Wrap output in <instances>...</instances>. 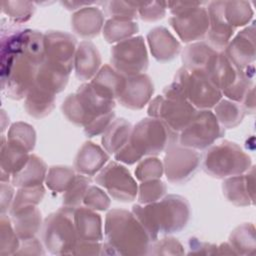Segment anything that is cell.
I'll return each instance as SVG.
<instances>
[{
	"label": "cell",
	"mask_w": 256,
	"mask_h": 256,
	"mask_svg": "<svg viewBox=\"0 0 256 256\" xmlns=\"http://www.w3.org/2000/svg\"><path fill=\"white\" fill-rule=\"evenodd\" d=\"M130 136L115 155L116 159L128 164H133L145 154H159L177 140L176 131L158 119H143Z\"/></svg>",
	"instance_id": "obj_1"
},
{
	"label": "cell",
	"mask_w": 256,
	"mask_h": 256,
	"mask_svg": "<svg viewBox=\"0 0 256 256\" xmlns=\"http://www.w3.org/2000/svg\"><path fill=\"white\" fill-rule=\"evenodd\" d=\"M133 213L153 240L160 231L173 233L181 230L189 218V205L184 198L170 195L157 204L146 207L135 205Z\"/></svg>",
	"instance_id": "obj_2"
},
{
	"label": "cell",
	"mask_w": 256,
	"mask_h": 256,
	"mask_svg": "<svg viewBox=\"0 0 256 256\" xmlns=\"http://www.w3.org/2000/svg\"><path fill=\"white\" fill-rule=\"evenodd\" d=\"M108 248L120 254H145L149 236L134 214L125 210H112L106 218Z\"/></svg>",
	"instance_id": "obj_3"
},
{
	"label": "cell",
	"mask_w": 256,
	"mask_h": 256,
	"mask_svg": "<svg viewBox=\"0 0 256 256\" xmlns=\"http://www.w3.org/2000/svg\"><path fill=\"white\" fill-rule=\"evenodd\" d=\"M73 220L74 209L69 207L51 214L46 219L44 241L51 252L62 254L75 248L77 232Z\"/></svg>",
	"instance_id": "obj_4"
},
{
	"label": "cell",
	"mask_w": 256,
	"mask_h": 256,
	"mask_svg": "<svg viewBox=\"0 0 256 256\" xmlns=\"http://www.w3.org/2000/svg\"><path fill=\"white\" fill-rule=\"evenodd\" d=\"M243 152L234 143L222 142L207 150L203 157V169L213 177H226L246 168Z\"/></svg>",
	"instance_id": "obj_5"
},
{
	"label": "cell",
	"mask_w": 256,
	"mask_h": 256,
	"mask_svg": "<svg viewBox=\"0 0 256 256\" xmlns=\"http://www.w3.org/2000/svg\"><path fill=\"white\" fill-rule=\"evenodd\" d=\"M176 79L184 88L186 97L197 107L210 108L221 97L219 88L205 72L180 69Z\"/></svg>",
	"instance_id": "obj_6"
},
{
	"label": "cell",
	"mask_w": 256,
	"mask_h": 256,
	"mask_svg": "<svg viewBox=\"0 0 256 256\" xmlns=\"http://www.w3.org/2000/svg\"><path fill=\"white\" fill-rule=\"evenodd\" d=\"M223 134L216 117L209 111H202L193 117L180 135L182 146L204 149Z\"/></svg>",
	"instance_id": "obj_7"
},
{
	"label": "cell",
	"mask_w": 256,
	"mask_h": 256,
	"mask_svg": "<svg viewBox=\"0 0 256 256\" xmlns=\"http://www.w3.org/2000/svg\"><path fill=\"white\" fill-rule=\"evenodd\" d=\"M111 61L115 68L128 76H133L145 71L148 58L142 37L124 40L111 51Z\"/></svg>",
	"instance_id": "obj_8"
},
{
	"label": "cell",
	"mask_w": 256,
	"mask_h": 256,
	"mask_svg": "<svg viewBox=\"0 0 256 256\" xmlns=\"http://www.w3.org/2000/svg\"><path fill=\"white\" fill-rule=\"evenodd\" d=\"M165 100L157 97L149 107V114L159 117L174 131L183 130L195 116L193 107L183 97L170 98Z\"/></svg>",
	"instance_id": "obj_9"
},
{
	"label": "cell",
	"mask_w": 256,
	"mask_h": 256,
	"mask_svg": "<svg viewBox=\"0 0 256 256\" xmlns=\"http://www.w3.org/2000/svg\"><path fill=\"white\" fill-rule=\"evenodd\" d=\"M181 4L183 7L172 10L175 13V16L170 19L172 27L185 42L202 38L209 26L206 10L201 7H193L196 3H191L188 8H186L187 3Z\"/></svg>",
	"instance_id": "obj_10"
},
{
	"label": "cell",
	"mask_w": 256,
	"mask_h": 256,
	"mask_svg": "<svg viewBox=\"0 0 256 256\" xmlns=\"http://www.w3.org/2000/svg\"><path fill=\"white\" fill-rule=\"evenodd\" d=\"M97 182L105 187L113 198L119 201H132L136 197L137 186L125 167L110 163L97 176Z\"/></svg>",
	"instance_id": "obj_11"
},
{
	"label": "cell",
	"mask_w": 256,
	"mask_h": 256,
	"mask_svg": "<svg viewBox=\"0 0 256 256\" xmlns=\"http://www.w3.org/2000/svg\"><path fill=\"white\" fill-rule=\"evenodd\" d=\"M200 156L196 151L169 146L165 156V170L169 181L182 183L188 180L199 165Z\"/></svg>",
	"instance_id": "obj_12"
},
{
	"label": "cell",
	"mask_w": 256,
	"mask_h": 256,
	"mask_svg": "<svg viewBox=\"0 0 256 256\" xmlns=\"http://www.w3.org/2000/svg\"><path fill=\"white\" fill-rule=\"evenodd\" d=\"M75 38L61 32H51L44 36L45 60L47 63L70 72L75 51Z\"/></svg>",
	"instance_id": "obj_13"
},
{
	"label": "cell",
	"mask_w": 256,
	"mask_h": 256,
	"mask_svg": "<svg viewBox=\"0 0 256 256\" xmlns=\"http://www.w3.org/2000/svg\"><path fill=\"white\" fill-rule=\"evenodd\" d=\"M153 93V84L146 75H133L124 78L118 99L122 105L131 109H140Z\"/></svg>",
	"instance_id": "obj_14"
},
{
	"label": "cell",
	"mask_w": 256,
	"mask_h": 256,
	"mask_svg": "<svg viewBox=\"0 0 256 256\" xmlns=\"http://www.w3.org/2000/svg\"><path fill=\"white\" fill-rule=\"evenodd\" d=\"M28 151L10 141L2 138L1 145V182H6L5 176L14 175L28 162Z\"/></svg>",
	"instance_id": "obj_15"
},
{
	"label": "cell",
	"mask_w": 256,
	"mask_h": 256,
	"mask_svg": "<svg viewBox=\"0 0 256 256\" xmlns=\"http://www.w3.org/2000/svg\"><path fill=\"white\" fill-rule=\"evenodd\" d=\"M74 222L79 241L93 243L102 239L101 234V218L98 214L79 207L74 209Z\"/></svg>",
	"instance_id": "obj_16"
},
{
	"label": "cell",
	"mask_w": 256,
	"mask_h": 256,
	"mask_svg": "<svg viewBox=\"0 0 256 256\" xmlns=\"http://www.w3.org/2000/svg\"><path fill=\"white\" fill-rule=\"evenodd\" d=\"M148 41L154 57L160 61L174 58L180 49L179 43L163 27H158L150 31Z\"/></svg>",
	"instance_id": "obj_17"
},
{
	"label": "cell",
	"mask_w": 256,
	"mask_h": 256,
	"mask_svg": "<svg viewBox=\"0 0 256 256\" xmlns=\"http://www.w3.org/2000/svg\"><path fill=\"white\" fill-rule=\"evenodd\" d=\"M14 230L22 240L30 239L37 232L40 226V213L33 206H26L16 211L10 212Z\"/></svg>",
	"instance_id": "obj_18"
},
{
	"label": "cell",
	"mask_w": 256,
	"mask_h": 256,
	"mask_svg": "<svg viewBox=\"0 0 256 256\" xmlns=\"http://www.w3.org/2000/svg\"><path fill=\"white\" fill-rule=\"evenodd\" d=\"M100 55L91 42H82L76 54V76L81 80L91 78L100 65Z\"/></svg>",
	"instance_id": "obj_19"
},
{
	"label": "cell",
	"mask_w": 256,
	"mask_h": 256,
	"mask_svg": "<svg viewBox=\"0 0 256 256\" xmlns=\"http://www.w3.org/2000/svg\"><path fill=\"white\" fill-rule=\"evenodd\" d=\"M107 160L108 156L104 151L93 143L88 142L79 151L75 160V167L79 172L93 175Z\"/></svg>",
	"instance_id": "obj_20"
},
{
	"label": "cell",
	"mask_w": 256,
	"mask_h": 256,
	"mask_svg": "<svg viewBox=\"0 0 256 256\" xmlns=\"http://www.w3.org/2000/svg\"><path fill=\"white\" fill-rule=\"evenodd\" d=\"M45 171L46 167L44 162L35 155H32L29 157L25 166L12 175V183L14 186L19 187L38 186L44 178Z\"/></svg>",
	"instance_id": "obj_21"
},
{
	"label": "cell",
	"mask_w": 256,
	"mask_h": 256,
	"mask_svg": "<svg viewBox=\"0 0 256 256\" xmlns=\"http://www.w3.org/2000/svg\"><path fill=\"white\" fill-rule=\"evenodd\" d=\"M216 52L203 43L188 46L183 52L182 61L186 70L205 72Z\"/></svg>",
	"instance_id": "obj_22"
},
{
	"label": "cell",
	"mask_w": 256,
	"mask_h": 256,
	"mask_svg": "<svg viewBox=\"0 0 256 256\" xmlns=\"http://www.w3.org/2000/svg\"><path fill=\"white\" fill-rule=\"evenodd\" d=\"M103 22V16L98 9L85 8L73 17V28L83 37H92L98 34Z\"/></svg>",
	"instance_id": "obj_23"
},
{
	"label": "cell",
	"mask_w": 256,
	"mask_h": 256,
	"mask_svg": "<svg viewBox=\"0 0 256 256\" xmlns=\"http://www.w3.org/2000/svg\"><path fill=\"white\" fill-rule=\"evenodd\" d=\"M131 127L124 119H118L107 127L102 143L110 153L118 152L129 140Z\"/></svg>",
	"instance_id": "obj_24"
},
{
	"label": "cell",
	"mask_w": 256,
	"mask_h": 256,
	"mask_svg": "<svg viewBox=\"0 0 256 256\" xmlns=\"http://www.w3.org/2000/svg\"><path fill=\"white\" fill-rule=\"evenodd\" d=\"M25 108L30 115L43 117L50 113L53 108L54 95L46 92L36 86H32L26 95Z\"/></svg>",
	"instance_id": "obj_25"
},
{
	"label": "cell",
	"mask_w": 256,
	"mask_h": 256,
	"mask_svg": "<svg viewBox=\"0 0 256 256\" xmlns=\"http://www.w3.org/2000/svg\"><path fill=\"white\" fill-rule=\"evenodd\" d=\"M138 26L124 19H110L104 27V36L108 42H115L122 40L126 37L137 32Z\"/></svg>",
	"instance_id": "obj_26"
},
{
	"label": "cell",
	"mask_w": 256,
	"mask_h": 256,
	"mask_svg": "<svg viewBox=\"0 0 256 256\" xmlns=\"http://www.w3.org/2000/svg\"><path fill=\"white\" fill-rule=\"evenodd\" d=\"M7 140L30 151L34 147L35 133L33 128L28 124L18 122L11 126L7 135Z\"/></svg>",
	"instance_id": "obj_27"
},
{
	"label": "cell",
	"mask_w": 256,
	"mask_h": 256,
	"mask_svg": "<svg viewBox=\"0 0 256 256\" xmlns=\"http://www.w3.org/2000/svg\"><path fill=\"white\" fill-rule=\"evenodd\" d=\"M43 195L44 189L41 185L33 187H22V189L18 191L13 200L10 212L16 211L26 206H33L34 204H37L39 201H41Z\"/></svg>",
	"instance_id": "obj_28"
},
{
	"label": "cell",
	"mask_w": 256,
	"mask_h": 256,
	"mask_svg": "<svg viewBox=\"0 0 256 256\" xmlns=\"http://www.w3.org/2000/svg\"><path fill=\"white\" fill-rule=\"evenodd\" d=\"M17 234L13 229L10 220L6 215L1 216V242H0V253L2 255L16 253L17 248H19V242Z\"/></svg>",
	"instance_id": "obj_29"
},
{
	"label": "cell",
	"mask_w": 256,
	"mask_h": 256,
	"mask_svg": "<svg viewBox=\"0 0 256 256\" xmlns=\"http://www.w3.org/2000/svg\"><path fill=\"white\" fill-rule=\"evenodd\" d=\"M2 12L9 16L13 21L23 22L28 20L33 14L34 7L30 2H1Z\"/></svg>",
	"instance_id": "obj_30"
},
{
	"label": "cell",
	"mask_w": 256,
	"mask_h": 256,
	"mask_svg": "<svg viewBox=\"0 0 256 256\" xmlns=\"http://www.w3.org/2000/svg\"><path fill=\"white\" fill-rule=\"evenodd\" d=\"M75 177L73 171L67 167H52L47 176V185L57 191L70 187Z\"/></svg>",
	"instance_id": "obj_31"
},
{
	"label": "cell",
	"mask_w": 256,
	"mask_h": 256,
	"mask_svg": "<svg viewBox=\"0 0 256 256\" xmlns=\"http://www.w3.org/2000/svg\"><path fill=\"white\" fill-rule=\"evenodd\" d=\"M89 184V180L83 176L75 177L72 185H70V189L64 197V203L66 205L75 206L80 203L82 197L85 194L87 186Z\"/></svg>",
	"instance_id": "obj_32"
},
{
	"label": "cell",
	"mask_w": 256,
	"mask_h": 256,
	"mask_svg": "<svg viewBox=\"0 0 256 256\" xmlns=\"http://www.w3.org/2000/svg\"><path fill=\"white\" fill-rule=\"evenodd\" d=\"M166 187L161 181H149L143 183L140 186L139 201L141 203H147L155 201L165 193Z\"/></svg>",
	"instance_id": "obj_33"
},
{
	"label": "cell",
	"mask_w": 256,
	"mask_h": 256,
	"mask_svg": "<svg viewBox=\"0 0 256 256\" xmlns=\"http://www.w3.org/2000/svg\"><path fill=\"white\" fill-rule=\"evenodd\" d=\"M135 173L139 180L158 178L162 174V166L158 159L149 158L138 166Z\"/></svg>",
	"instance_id": "obj_34"
},
{
	"label": "cell",
	"mask_w": 256,
	"mask_h": 256,
	"mask_svg": "<svg viewBox=\"0 0 256 256\" xmlns=\"http://www.w3.org/2000/svg\"><path fill=\"white\" fill-rule=\"evenodd\" d=\"M87 192L88 193L84 199V202L87 206L99 210L107 209V207L109 206V199L103 193V191L96 187H90V189Z\"/></svg>",
	"instance_id": "obj_35"
},
{
	"label": "cell",
	"mask_w": 256,
	"mask_h": 256,
	"mask_svg": "<svg viewBox=\"0 0 256 256\" xmlns=\"http://www.w3.org/2000/svg\"><path fill=\"white\" fill-rule=\"evenodd\" d=\"M154 5V3H153ZM146 8H139V12L141 15V18L143 20H147V21H154L157 20L159 18H162L165 14V10L164 7H161V4L157 3L156 7L151 8V4L146 5Z\"/></svg>",
	"instance_id": "obj_36"
},
{
	"label": "cell",
	"mask_w": 256,
	"mask_h": 256,
	"mask_svg": "<svg viewBox=\"0 0 256 256\" xmlns=\"http://www.w3.org/2000/svg\"><path fill=\"white\" fill-rule=\"evenodd\" d=\"M13 188L5 182L1 183V212L4 214L9 208L10 202L12 201Z\"/></svg>",
	"instance_id": "obj_37"
}]
</instances>
